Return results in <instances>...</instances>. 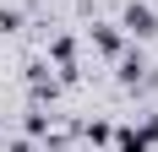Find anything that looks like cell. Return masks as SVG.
<instances>
[{"mask_svg": "<svg viewBox=\"0 0 158 152\" xmlns=\"http://www.w3.org/2000/svg\"><path fill=\"white\" fill-rule=\"evenodd\" d=\"M120 33H126V38H153L158 33V11L147 0H131L126 11H120Z\"/></svg>", "mask_w": 158, "mask_h": 152, "instance_id": "cell-1", "label": "cell"}, {"mask_svg": "<svg viewBox=\"0 0 158 152\" xmlns=\"http://www.w3.org/2000/svg\"><path fill=\"white\" fill-rule=\"evenodd\" d=\"M153 136H158V120H147L142 130H114V152H153Z\"/></svg>", "mask_w": 158, "mask_h": 152, "instance_id": "cell-2", "label": "cell"}, {"mask_svg": "<svg viewBox=\"0 0 158 152\" xmlns=\"http://www.w3.org/2000/svg\"><path fill=\"white\" fill-rule=\"evenodd\" d=\"M49 60L60 65V76H77V38H71V33H60V38L49 44Z\"/></svg>", "mask_w": 158, "mask_h": 152, "instance_id": "cell-3", "label": "cell"}, {"mask_svg": "<svg viewBox=\"0 0 158 152\" xmlns=\"http://www.w3.org/2000/svg\"><path fill=\"white\" fill-rule=\"evenodd\" d=\"M93 49H98V54H120V49H126L120 22H98V27H93Z\"/></svg>", "mask_w": 158, "mask_h": 152, "instance_id": "cell-4", "label": "cell"}, {"mask_svg": "<svg viewBox=\"0 0 158 152\" xmlns=\"http://www.w3.org/2000/svg\"><path fill=\"white\" fill-rule=\"evenodd\" d=\"M142 71H147L142 54H126V60H120V82H126V87H131V82H142Z\"/></svg>", "mask_w": 158, "mask_h": 152, "instance_id": "cell-5", "label": "cell"}, {"mask_svg": "<svg viewBox=\"0 0 158 152\" xmlns=\"http://www.w3.org/2000/svg\"><path fill=\"white\" fill-rule=\"evenodd\" d=\"M109 136H114V125H104V120L87 125V141H93V147H109Z\"/></svg>", "mask_w": 158, "mask_h": 152, "instance_id": "cell-6", "label": "cell"}, {"mask_svg": "<svg viewBox=\"0 0 158 152\" xmlns=\"http://www.w3.org/2000/svg\"><path fill=\"white\" fill-rule=\"evenodd\" d=\"M22 27V11H16V6H0V33H16Z\"/></svg>", "mask_w": 158, "mask_h": 152, "instance_id": "cell-7", "label": "cell"}]
</instances>
